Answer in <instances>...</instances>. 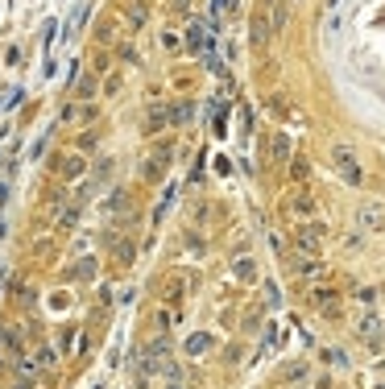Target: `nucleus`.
<instances>
[{"instance_id": "obj_1", "label": "nucleus", "mask_w": 385, "mask_h": 389, "mask_svg": "<svg viewBox=\"0 0 385 389\" xmlns=\"http://www.w3.org/2000/svg\"><path fill=\"white\" fill-rule=\"evenodd\" d=\"M323 244H327V228H323L319 219H303V224L294 228V236H290V253L319 257V253H323Z\"/></svg>"}, {"instance_id": "obj_2", "label": "nucleus", "mask_w": 385, "mask_h": 389, "mask_svg": "<svg viewBox=\"0 0 385 389\" xmlns=\"http://www.w3.org/2000/svg\"><path fill=\"white\" fill-rule=\"evenodd\" d=\"M290 269H294V278H298V282H307V286H311V282L323 286V282L332 278V269L323 265L319 257H303V253H290Z\"/></svg>"}, {"instance_id": "obj_3", "label": "nucleus", "mask_w": 385, "mask_h": 389, "mask_svg": "<svg viewBox=\"0 0 385 389\" xmlns=\"http://www.w3.org/2000/svg\"><path fill=\"white\" fill-rule=\"evenodd\" d=\"M332 166H336V174L344 178V182H352V187H361L364 182L361 162H357V153H352L348 146H332Z\"/></svg>"}, {"instance_id": "obj_4", "label": "nucleus", "mask_w": 385, "mask_h": 389, "mask_svg": "<svg viewBox=\"0 0 385 389\" xmlns=\"http://www.w3.org/2000/svg\"><path fill=\"white\" fill-rule=\"evenodd\" d=\"M282 212H286L290 219H298V224H303V219L319 216V199H315L311 191H294V194H286V199H282Z\"/></svg>"}, {"instance_id": "obj_5", "label": "nucleus", "mask_w": 385, "mask_h": 389, "mask_svg": "<svg viewBox=\"0 0 385 389\" xmlns=\"http://www.w3.org/2000/svg\"><path fill=\"white\" fill-rule=\"evenodd\" d=\"M290 158H294V141H290L286 133H269L265 137V162L278 170V166H286Z\"/></svg>"}, {"instance_id": "obj_6", "label": "nucleus", "mask_w": 385, "mask_h": 389, "mask_svg": "<svg viewBox=\"0 0 385 389\" xmlns=\"http://www.w3.org/2000/svg\"><path fill=\"white\" fill-rule=\"evenodd\" d=\"M166 166H170V146H158L153 153L141 158V178L145 182H162L166 178Z\"/></svg>"}, {"instance_id": "obj_7", "label": "nucleus", "mask_w": 385, "mask_h": 389, "mask_svg": "<svg viewBox=\"0 0 385 389\" xmlns=\"http://www.w3.org/2000/svg\"><path fill=\"white\" fill-rule=\"evenodd\" d=\"M307 302H311V307L319 311V315H327V319H336V315H340V290H332L327 282H323L319 290H311V294H307Z\"/></svg>"}, {"instance_id": "obj_8", "label": "nucleus", "mask_w": 385, "mask_h": 389, "mask_svg": "<svg viewBox=\"0 0 385 389\" xmlns=\"http://www.w3.org/2000/svg\"><path fill=\"white\" fill-rule=\"evenodd\" d=\"M357 228H361V232H385V207L381 203H361V207H357Z\"/></svg>"}, {"instance_id": "obj_9", "label": "nucleus", "mask_w": 385, "mask_h": 389, "mask_svg": "<svg viewBox=\"0 0 385 389\" xmlns=\"http://www.w3.org/2000/svg\"><path fill=\"white\" fill-rule=\"evenodd\" d=\"M187 298V273H166L162 282V307H178Z\"/></svg>"}, {"instance_id": "obj_10", "label": "nucleus", "mask_w": 385, "mask_h": 389, "mask_svg": "<svg viewBox=\"0 0 385 389\" xmlns=\"http://www.w3.org/2000/svg\"><path fill=\"white\" fill-rule=\"evenodd\" d=\"M187 50H195V54H212V33H207V25H199V21L187 25Z\"/></svg>"}, {"instance_id": "obj_11", "label": "nucleus", "mask_w": 385, "mask_h": 389, "mask_svg": "<svg viewBox=\"0 0 385 389\" xmlns=\"http://www.w3.org/2000/svg\"><path fill=\"white\" fill-rule=\"evenodd\" d=\"M249 38H253V46H269L273 42V29H269V17H265V9L249 21Z\"/></svg>"}, {"instance_id": "obj_12", "label": "nucleus", "mask_w": 385, "mask_h": 389, "mask_svg": "<svg viewBox=\"0 0 385 389\" xmlns=\"http://www.w3.org/2000/svg\"><path fill=\"white\" fill-rule=\"evenodd\" d=\"M232 278H237V282H244V286H253V282H257V261H253L249 253H241V257L232 261Z\"/></svg>"}, {"instance_id": "obj_13", "label": "nucleus", "mask_w": 385, "mask_h": 389, "mask_svg": "<svg viewBox=\"0 0 385 389\" xmlns=\"http://www.w3.org/2000/svg\"><path fill=\"white\" fill-rule=\"evenodd\" d=\"M357 336H361L364 344H377V340L385 336V323H381L377 315H364L361 323H357Z\"/></svg>"}, {"instance_id": "obj_14", "label": "nucleus", "mask_w": 385, "mask_h": 389, "mask_svg": "<svg viewBox=\"0 0 385 389\" xmlns=\"http://www.w3.org/2000/svg\"><path fill=\"white\" fill-rule=\"evenodd\" d=\"M83 170H87V166H83V158H79V153H67V158L58 162V178H67V182H71V178H79Z\"/></svg>"}, {"instance_id": "obj_15", "label": "nucleus", "mask_w": 385, "mask_h": 389, "mask_svg": "<svg viewBox=\"0 0 385 389\" xmlns=\"http://www.w3.org/2000/svg\"><path fill=\"white\" fill-rule=\"evenodd\" d=\"M265 17H269V29H273V33H282V25H286V17H290L286 0H269V13H265Z\"/></svg>"}, {"instance_id": "obj_16", "label": "nucleus", "mask_w": 385, "mask_h": 389, "mask_svg": "<svg viewBox=\"0 0 385 389\" xmlns=\"http://www.w3.org/2000/svg\"><path fill=\"white\" fill-rule=\"evenodd\" d=\"M166 124H170V108H162V104L149 108V116H145V133H162Z\"/></svg>"}, {"instance_id": "obj_17", "label": "nucleus", "mask_w": 385, "mask_h": 389, "mask_svg": "<svg viewBox=\"0 0 385 389\" xmlns=\"http://www.w3.org/2000/svg\"><path fill=\"white\" fill-rule=\"evenodd\" d=\"M71 278L75 282H96V261H92V257H79L71 265Z\"/></svg>"}, {"instance_id": "obj_18", "label": "nucleus", "mask_w": 385, "mask_h": 389, "mask_svg": "<svg viewBox=\"0 0 385 389\" xmlns=\"http://www.w3.org/2000/svg\"><path fill=\"white\" fill-rule=\"evenodd\" d=\"M311 162H303V158H290V178H294V182H298V187H307V182H311Z\"/></svg>"}, {"instance_id": "obj_19", "label": "nucleus", "mask_w": 385, "mask_h": 389, "mask_svg": "<svg viewBox=\"0 0 385 389\" xmlns=\"http://www.w3.org/2000/svg\"><path fill=\"white\" fill-rule=\"evenodd\" d=\"M108 212H112V216H129V212H133V199H129V191H112Z\"/></svg>"}, {"instance_id": "obj_20", "label": "nucleus", "mask_w": 385, "mask_h": 389, "mask_svg": "<svg viewBox=\"0 0 385 389\" xmlns=\"http://www.w3.org/2000/svg\"><path fill=\"white\" fill-rule=\"evenodd\" d=\"M54 361H58V352H54L50 344H38V352H33V365H38V373H42V368H54Z\"/></svg>"}, {"instance_id": "obj_21", "label": "nucleus", "mask_w": 385, "mask_h": 389, "mask_svg": "<svg viewBox=\"0 0 385 389\" xmlns=\"http://www.w3.org/2000/svg\"><path fill=\"white\" fill-rule=\"evenodd\" d=\"M112 257H116V261H121V265H133V244L124 241H116V236H112Z\"/></svg>"}, {"instance_id": "obj_22", "label": "nucleus", "mask_w": 385, "mask_h": 389, "mask_svg": "<svg viewBox=\"0 0 385 389\" xmlns=\"http://www.w3.org/2000/svg\"><path fill=\"white\" fill-rule=\"evenodd\" d=\"M0 348L13 352V356H21V336H17L13 327H4V332H0Z\"/></svg>"}, {"instance_id": "obj_23", "label": "nucleus", "mask_w": 385, "mask_h": 389, "mask_svg": "<svg viewBox=\"0 0 385 389\" xmlns=\"http://www.w3.org/2000/svg\"><path fill=\"white\" fill-rule=\"evenodd\" d=\"M207 348H212V336H207V332H199V336H191V340H187V352H191V356H203Z\"/></svg>"}, {"instance_id": "obj_24", "label": "nucleus", "mask_w": 385, "mask_h": 389, "mask_svg": "<svg viewBox=\"0 0 385 389\" xmlns=\"http://www.w3.org/2000/svg\"><path fill=\"white\" fill-rule=\"evenodd\" d=\"M79 224V203H71V207H58V228H75Z\"/></svg>"}, {"instance_id": "obj_25", "label": "nucleus", "mask_w": 385, "mask_h": 389, "mask_svg": "<svg viewBox=\"0 0 385 389\" xmlns=\"http://www.w3.org/2000/svg\"><path fill=\"white\" fill-rule=\"evenodd\" d=\"M191 116H195V108H191V104H187V99L170 108V124H183V121H191Z\"/></svg>"}, {"instance_id": "obj_26", "label": "nucleus", "mask_w": 385, "mask_h": 389, "mask_svg": "<svg viewBox=\"0 0 385 389\" xmlns=\"http://www.w3.org/2000/svg\"><path fill=\"white\" fill-rule=\"evenodd\" d=\"M307 377V365H286L282 368V381H303Z\"/></svg>"}, {"instance_id": "obj_27", "label": "nucleus", "mask_w": 385, "mask_h": 389, "mask_svg": "<svg viewBox=\"0 0 385 389\" xmlns=\"http://www.w3.org/2000/svg\"><path fill=\"white\" fill-rule=\"evenodd\" d=\"M75 344H79V332L67 327V332H63V352H75Z\"/></svg>"}, {"instance_id": "obj_28", "label": "nucleus", "mask_w": 385, "mask_h": 389, "mask_svg": "<svg viewBox=\"0 0 385 389\" xmlns=\"http://www.w3.org/2000/svg\"><path fill=\"white\" fill-rule=\"evenodd\" d=\"M162 46H166V50H178V46H183V38H178V33H166V38H162Z\"/></svg>"}, {"instance_id": "obj_29", "label": "nucleus", "mask_w": 385, "mask_h": 389, "mask_svg": "<svg viewBox=\"0 0 385 389\" xmlns=\"http://www.w3.org/2000/svg\"><path fill=\"white\" fill-rule=\"evenodd\" d=\"M373 298H377V290H361V294H357V302H361V307H373Z\"/></svg>"}, {"instance_id": "obj_30", "label": "nucleus", "mask_w": 385, "mask_h": 389, "mask_svg": "<svg viewBox=\"0 0 385 389\" xmlns=\"http://www.w3.org/2000/svg\"><path fill=\"white\" fill-rule=\"evenodd\" d=\"M79 149H96V133H83L79 137Z\"/></svg>"}, {"instance_id": "obj_31", "label": "nucleus", "mask_w": 385, "mask_h": 389, "mask_svg": "<svg viewBox=\"0 0 385 389\" xmlns=\"http://www.w3.org/2000/svg\"><path fill=\"white\" fill-rule=\"evenodd\" d=\"M13 389H29V381H17V385H13Z\"/></svg>"}, {"instance_id": "obj_32", "label": "nucleus", "mask_w": 385, "mask_h": 389, "mask_svg": "<svg viewBox=\"0 0 385 389\" xmlns=\"http://www.w3.org/2000/svg\"><path fill=\"white\" fill-rule=\"evenodd\" d=\"M170 389H183V385H178V381H170Z\"/></svg>"}, {"instance_id": "obj_33", "label": "nucleus", "mask_w": 385, "mask_h": 389, "mask_svg": "<svg viewBox=\"0 0 385 389\" xmlns=\"http://www.w3.org/2000/svg\"><path fill=\"white\" fill-rule=\"evenodd\" d=\"M377 389H385V381H377Z\"/></svg>"}, {"instance_id": "obj_34", "label": "nucleus", "mask_w": 385, "mask_h": 389, "mask_svg": "<svg viewBox=\"0 0 385 389\" xmlns=\"http://www.w3.org/2000/svg\"><path fill=\"white\" fill-rule=\"evenodd\" d=\"M381 368H385V365H381Z\"/></svg>"}]
</instances>
